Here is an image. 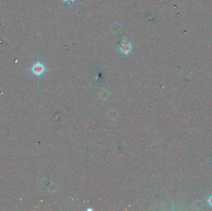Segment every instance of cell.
I'll use <instances>...</instances> for the list:
<instances>
[{
	"mask_svg": "<svg viewBox=\"0 0 212 211\" xmlns=\"http://www.w3.org/2000/svg\"><path fill=\"white\" fill-rule=\"evenodd\" d=\"M46 70L45 66L42 64L40 61H37L34 65L31 68V71L37 76H40L43 74Z\"/></svg>",
	"mask_w": 212,
	"mask_h": 211,
	"instance_id": "cell-1",
	"label": "cell"
},
{
	"mask_svg": "<svg viewBox=\"0 0 212 211\" xmlns=\"http://www.w3.org/2000/svg\"><path fill=\"white\" fill-rule=\"evenodd\" d=\"M131 49H132V46H131V44H130L129 42H124L120 46V52L123 53L127 55V54H129L131 51Z\"/></svg>",
	"mask_w": 212,
	"mask_h": 211,
	"instance_id": "cell-2",
	"label": "cell"
},
{
	"mask_svg": "<svg viewBox=\"0 0 212 211\" xmlns=\"http://www.w3.org/2000/svg\"><path fill=\"white\" fill-rule=\"evenodd\" d=\"M118 29H119V27H118V26L117 24L113 25L112 27V30L114 32H118Z\"/></svg>",
	"mask_w": 212,
	"mask_h": 211,
	"instance_id": "cell-3",
	"label": "cell"
},
{
	"mask_svg": "<svg viewBox=\"0 0 212 211\" xmlns=\"http://www.w3.org/2000/svg\"><path fill=\"white\" fill-rule=\"evenodd\" d=\"M63 1L66 3H72V2H74L75 0H63Z\"/></svg>",
	"mask_w": 212,
	"mask_h": 211,
	"instance_id": "cell-4",
	"label": "cell"
},
{
	"mask_svg": "<svg viewBox=\"0 0 212 211\" xmlns=\"http://www.w3.org/2000/svg\"><path fill=\"white\" fill-rule=\"evenodd\" d=\"M209 202L210 205H211V206H212V196H211V197L209 198Z\"/></svg>",
	"mask_w": 212,
	"mask_h": 211,
	"instance_id": "cell-5",
	"label": "cell"
}]
</instances>
